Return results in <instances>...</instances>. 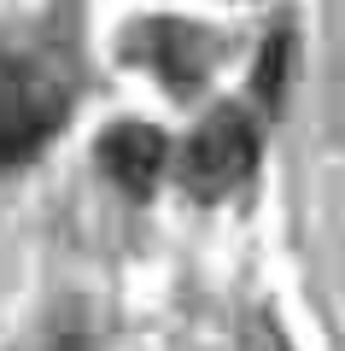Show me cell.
I'll list each match as a JSON object with an SVG mask.
<instances>
[{
  "instance_id": "3",
  "label": "cell",
  "mask_w": 345,
  "mask_h": 351,
  "mask_svg": "<svg viewBox=\"0 0 345 351\" xmlns=\"http://www.w3.org/2000/svg\"><path fill=\"white\" fill-rule=\"evenodd\" d=\"M94 158H99V170H106V182H117L123 193L147 199V193L164 182V170H170V141H164L152 123L123 117V123H111L106 135H99Z\"/></svg>"
},
{
  "instance_id": "5",
  "label": "cell",
  "mask_w": 345,
  "mask_h": 351,
  "mask_svg": "<svg viewBox=\"0 0 345 351\" xmlns=\"http://www.w3.org/2000/svg\"><path fill=\"white\" fill-rule=\"evenodd\" d=\"M287 76H293V29H275V36L258 47V64H252V94H258L263 112H281Z\"/></svg>"
},
{
  "instance_id": "1",
  "label": "cell",
  "mask_w": 345,
  "mask_h": 351,
  "mask_svg": "<svg viewBox=\"0 0 345 351\" xmlns=\"http://www.w3.org/2000/svg\"><path fill=\"white\" fill-rule=\"evenodd\" d=\"M252 170H258V129L240 106H217L182 147V182L199 199L235 193Z\"/></svg>"
},
{
  "instance_id": "4",
  "label": "cell",
  "mask_w": 345,
  "mask_h": 351,
  "mask_svg": "<svg viewBox=\"0 0 345 351\" xmlns=\"http://www.w3.org/2000/svg\"><path fill=\"white\" fill-rule=\"evenodd\" d=\"M205 59H211L205 41L187 24H152V64H158L176 88H193V76L205 71Z\"/></svg>"
},
{
  "instance_id": "2",
  "label": "cell",
  "mask_w": 345,
  "mask_h": 351,
  "mask_svg": "<svg viewBox=\"0 0 345 351\" xmlns=\"http://www.w3.org/2000/svg\"><path fill=\"white\" fill-rule=\"evenodd\" d=\"M64 88L41 71H6L0 76V164H24L59 135L64 123Z\"/></svg>"
}]
</instances>
